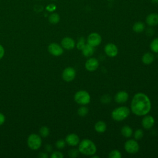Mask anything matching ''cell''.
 Instances as JSON below:
<instances>
[{"instance_id":"6da1fadb","label":"cell","mask_w":158,"mask_h":158,"mask_svg":"<svg viewBox=\"0 0 158 158\" xmlns=\"http://www.w3.org/2000/svg\"><path fill=\"white\" fill-rule=\"evenodd\" d=\"M151 108V101L146 94L143 93L135 94L131 104V110L134 114L138 116L145 115L149 113Z\"/></svg>"},{"instance_id":"7a4b0ae2","label":"cell","mask_w":158,"mask_h":158,"mask_svg":"<svg viewBox=\"0 0 158 158\" xmlns=\"http://www.w3.org/2000/svg\"><path fill=\"white\" fill-rule=\"evenodd\" d=\"M96 150L95 144L90 139H84L79 143L78 151L84 155L92 156L96 153Z\"/></svg>"},{"instance_id":"3957f363","label":"cell","mask_w":158,"mask_h":158,"mask_svg":"<svg viewBox=\"0 0 158 158\" xmlns=\"http://www.w3.org/2000/svg\"><path fill=\"white\" fill-rule=\"evenodd\" d=\"M130 109L126 106L115 108L112 112V117L115 121H122L125 119L130 114Z\"/></svg>"},{"instance_id":"277c9868","label":"cell","mask_w":158,"mask_h":158,"mask_svg":"<svg viewBox=\"0 0 158 158\" xmlns=\"http://www.w3.org/2000/svg\"><path fill=\"white\" fill-rule=\"evenodd\" d=\"M75 101L80 105L88 104L91 101L89 94L84 90L77 91L74 96Z\"/></svg>"},{"instance_id":"5b68a950","label":"cell","mask_w":158,"mask_h":158,"mask_svg":"<svg viewBox=\"0 0 158 158\" xmlns=\"http://www.w3.org/2000/svg\"><path fill=\"white\" fill-rule=\"evenodd\" d=\"M42 141L40 136L36 134H31L27 139L28 147L33 150L38 149L41 146Z\"/></svg>"},{"instance_id":"8992f818","label":"cell","mask_w":158,"mask_h":158,"mask_svg":"<svg viewBox=\"0 0 158 158\" xmlns=\"http://www.w3.org/2000/svg\"><path fill=\"white\" fill-rule=\"evenodd\" d=\"M125 151L129 154H136L139 150V144L134 139H129L127 141L124 145Z\"/></svg>"},{"instance_id":"52a82bcc","label":"cell","mask_w":158,"mask_h":158,"mask_svg":"<svg viewBox=\"0 0 158 158\" xmlns=\"http://www.w3.org/2000/svg\"><path fill=\"white\" fill-rule=\"evenodd\" d=\"M102 41V38L101 35L96 32L90 33L87 38V43L89 45L96 47L99 46Z\"/></svg>"},{"instance_id":"ba28073f","label":"cell","mask_w":158,"mask_h":158,"mask_svg":"<svg viewBox=\"0 0 158 158\" xmlns=\"http://www.w3.org/2000/svg\"><path fill=\"white\" fill-rule=\"evenodd\" d=\"M62 76V78L65 81H68V82L71 81L75 78L76 76L75 70L71 67H67L64 70Z\"/></svg>"},{"instance_id":"9c48e42d","label":"cell","mask_w":158,"mask_h":158,"mask_svg":"<svg viewBox=\"0 0 158 158\" xmlns=\"http://www.w3.org/2000/svg\"><path fill=\"white\" fill-rule=\"evenodd\" d=\"M48 51L51 54L54 56H59L63 53L62 48L56 43H51L48 46Z\"/></svg>"},{"instance_id":"30bf717a","label":"cell","mask_w":158,"mask_h":158,"mask_svg":"<svg viewBox=\"0 0 158 158\" xmlns=\"http://www.w3.org/2000/svg\"><path fill=\"white\" fill-rule=\"evenodd\" d=\"M99 66V62L98 60L94 57L89 58L86 60L85 64V69L89 71V72H93L96 70Z\"/></svg>"},{"instance_id":"8fae6325","label":"cell","mask_w":158,"mask_h":158,"mask_svg":"<svg viewBox=\"0 0 158 158\" xmlns=\"http://www.w3.org/2000/svg\"><path fill=\"white\" fill-rule=\"evenodd\" d=\"M104 52L107 56L113 57L117 56L118 53V49L114 44L108 43L104 47Z\"/></svg>"},{"instance_id":"7c38bea8","label":"cell","mask_w":158,"mask_h":158,"mask_svg":"<svg viewBox=\"0 0 158 158\" xmlns=\"http://www.w3.org/2000/svg\"><path fill=\"white\" fill-rule=\"evenodd\" d=\"M62 46L67 50H70L74 48L75 46V41L70 37H65L61 41Z\"/></svg>"},{"instance_id":"4fadbf2b","label":"cell","mask_w":158,"mask_h":158,"mask_svg":"<svg viewBox=\"0 0 158 158\" xmlns=\"http://www.w3.org/2000/svg\"><path fill=\"white\" fill-rule=\"evenodd\" d=\"M65 142L70 146H75L79 144L80 138L78 135L75 133H71L68 135L65 138Z\"/></svg>"},{"instance_id":"5bb4252c","label":"cell","mask_w":158,"mask_h":158,"mask_svg":"<svg viewBox=\"0 0 158 158\" xmlns=\"http://www.w3.org/2000/svg\"><path fill=\"white\" fill-rule=\"evenodd\" d=\"M154 124V118L151 115H146L142 120V125L144 128L149 130Z\"/></svg>"},{"instance_id":"9a60e30c","label":"cell","mask_w":158,"mask_h":158,"mask_svg":"<svg viewBox=\"0 0 158 158\" xmlns=\"http://www.w3.org/2000/svg\"><path fill=\"white\" fill-rule=\"evenodd\" d=\"M146 23L151 27L156 26L158 24V14L151 13L149 14L146 19Z\"/></svg>"},{"instance_id":"2e32d148","label":"cell","mask_w":158,"mask_h":158,"mask_svg":"<svg viewBox=\"0 0 158 158\" xmlns=\"http://www.w3.org/2000/svg\"><path fill=\"white\" fill-rule=\"evenodd\" d=\"M128 94L126 91H124L118 92L114 97V99L117 103H124L128 100Z\"/></svg>"},{"instance_id":"e0dca14e","label":"cell","mask_w":158,"mask_h":158,"mask_svg":"<svg viewBox=\"0 0 158 158\" xmlns=\"http://www.w3.org/2000/svg\"><path fill=\"white\" fill-rule=\"evenodd\" d=\"M82 53L85 57L91 56L94 52V47L89 45V44H86L83 48L81 49Z\"/></svg>"},{"instance_id":"ac0fdd59","label":"cell","mask_w":158,"mask_h":158,"mask_svg":"<svg viewBox=\"0 0 158 158\" xmlns=\"http://www.w3.org/2000/svg\"><path fill=\"white\" fill-rule=\"evenodd\" d=\"M154 56L151 52L145 53L142 57L143 62L146 65L151 64L154 61Z\"/></svg>"},{"instance_id":"d6986e66","label":"cell","mask_w":158,"mask_h":158,"mask_svg":"<svg viewBox=\"0 0 158 158\" xmlns=\"http://www.w3.org/2000/svg\"><path fill=\"white\" fill-rule=\"evenodd\" d=\"M94 130L98 133H103L106 130V124L103 121H98L94 125Z\"/></svg>"},{"instance_id":"ffe728a7","label":"cell","mask_w":158,"mask_h":158,"mask_svg":"<svg viewBox=\"0 0 158 158\" xmlns=\"http://www.w3.org/2000/svg\"><path fill=\"white\" fill-rule=\"evenodd\" d=\"M144 29L145 25L142 22H137L133 25V30L136 33H141Z\"/></svg>"},{"instance_id":"44dd1931","label":"cell","mask_w":158,"mask_h":158,"mask_svg":"<svg viewBox=\"0 0 158 158\" xmlns=\"http://www.w3.org/2000/svg\"><path fill=\"white\" fill-rule=\"evenodd\" d=\"M121 133L124 137L129 138L131 136V135L133 133V131L130 127H129L128 125H125L122 128Z\"/></svg>"},{"instance_id":"7402d4cb","label":"cell","mask_w":158,"mask_h":158,"mask_svg":"<svg viewBox=\"0 0 158 158\" xmlns=\"http://www.w3.org/2000/svg\"><path fill=\"white\" fill-rule=\"evenodd\" d=\"M60 20V16L57 13H52L49 16V22L52 24H56Z\"/></svg>"},{"instance_id":"603a6c76","label":"cell","mask_w":158,"mask_h":158,"mask_svg":"<svg viewBox=\"0 0 158 158\" xmlns=\"http://www.w3.org/2000/svg\"><path fill=\"white\" fill-rule=\"evenodd\" d=\"M150 48L152 51L158 53V37L152 40V41L151 43Z\"/></svg>"},{"instance_id":"cb8c5ba5","label":"cell","mask_w":158,"mask_h":158,"mask_svg":"<svg viewBox=\"0 0 158 158\" xmlns=\"http://www.w3.org/2000/svg\"><path fill=\"white\" fill-rule=\"evenodd\" d=\"M40 134L43 137L48 136L49 134V128L46 126H43V127H41L40 129Z\"/></svg>"},{"instance_id":"d4e9b609","label":"cell","mask_w":158,"mask_h":158,"mask_svg":"<svg viewBox=\"0 0 158 158\" xmlns=\"http://www.w3.org/2000/svg\"><path fill=\"white\" fill-rule=\"evenodd\" d=\"M122 157V154L120 151L118 150H113L110 151L109 154V157L110 158H120Z\"/></svg>"},{"instance_id":"484cf974","label":"cell","mask_w":158,"mask_h":158,"mask_svg":"<svg viewBox=\"0 0 158 158\" xmlns=\"http://www.w3.org/2000/svg\"><path fill=\"white\" fill-rule=\"evenodd\" d=\"M85 44V39L83 37H81L78 40L77 43V48L78 50H81Z\"/></svg>"},{"instance_id":"4316f807","label":"cell","mask_w":158,"mask_h":158,"mask_svg":"<svg viewBox=\"0 0 158 158\" xmlns=\"http://www.w3.org/2000/svg\"><path fill=\"white\" fill-rule=\"evenodd\" d=\"M88 112V109L87 107H86L85 106L80 107L78 109V114L81 117H84V116L86 115Z\"/></svg>"},{"instance_id":"83f0119b","label":"cell","mask_w":158,"mask_h":158,"mask_svg":"<svg viewBox=\"0 0 158 158\" xmlns=\"http://www.w3.org/2000/svg\"><path fill=\"white\" fill-rule=\"evenodd\" d=\"M143 135H144L143 131L141 129H138L134 133V137H135V139L139 140L143 138Z\"/></svg>"},{"instance_id":"f1b7e54d","label":"cell","mask_w":158,"mask_h":158,"mask_svg":"<svg viewBox=\"0 0 158 158\" xmlns=\"http://www.w3.org/2000/svg\"><path fill=\"white\" fill-rule=\"evenodd\" d=\"M65 146V141H64L63 139H59L56 143V146L58 149H63Z\"/></svg>"},{"instance_id":"f546056e","label":"cell","mask_w":158,"mask_h":158,"mask_svg":"<svg viewBox=\"0 0 158 158\" xmlns=\"http://www.w3.org/2000/svg\"><path fill=\"white\" fill-rule=\"evenodd\" d=\"M78 152H80L78 150H77L75 149H72L69 151V156L71 157H75L78 156Z\"/></svg>"},{"instance_id":"4dcf8cb0","label":"cell","mask_w":158,"mask_h":158,"mask_svg":"<svg viewBox=\"0 0 158 158\" xmlns=\"http://www.w3.org/2000/svg\"><path fill=\"white\" fill-rule=\"evenodd\" d=\"M51 158H62L64 157V155L62 154V152L59 151H55L51 154Z\"/></svg>"},{"instance_id":"1f68e13d","label":"cell","mask_w":158,"mask_h":158,"mask_svg":"<svg viewBox=\"0 0 158 158\" xmlns=\"http://www.w3.org/2000/svg\"><path fill=\"white\" fill-rule=\"evenodd\" d=\"M110 101V98L109 97V95H104L101 98V101L103 102L104 104H107L109 103Z\"/></svg>"},{"instance_id":"d6a6232c","label":"cell","mask_w":158,"mask_h":158,"mask_svg":"<svg viewBox=\"0 0 158 158\" xmlns=\"http://www.w3.org/2000/svg\"><path fill=\"white\" fill-rule=\"evenodd\" d=\"M56 8V6L54 4H49L46 7V10L49 11V12H52L54 11Z\"/></svg>"},{"instance_id":"836d02e7","label":"cell","mask_w":158,"mask_h":158,"mask_svg":"<svg viewBox=\"0 0 158 158\" xmlns=\"http://www.w3.org/2000/svg\"><path fill=\"white\" fill-rule=\"evenodd\" d=\"M5 120H6V118H5L4 115L0 112V125H2L4 123Z\"/></svg>"},{"instance_id":"e575fe53","label":"cell","mask_w":158,"mask_h":158,"mask_svg":"<svg viewBox=\"0 0 158 158\" xmlns=\"http://www.w3.org/2000/svg\"><path fill=\"white\" fill-rule=\"evenodd\" d=\"M4 49L2 45L0 44V59H1L4 55Z\"/></svg>"},{"instance_id":"d590c367","label":"cell","mask_w":158,"mask_h":158,"mask_svg":"<svg viewBox=\"0 0 158 158\" xmlns=\"http://www.w3.org/2000/svg\"><path fill=\"white\" fill-rule=\"evenodd\" d=\"M39 156L42 158H47L48 157V154L46 153H44V152H41V154H39Z\"/></svg>"},{"instance_id":"8d00e7d4","label":"cell","mask_w":158,"mask_h":158,"mask_svg":"<svg viewBox=\"0 0 158 158\" xmlns=\"http://www.w3.org/2000/svg\"><path fill=\"white\" fill-rule=\"evenodd\" d=\"M46 149L48 152L51 151V150H52V147H51V146L49 145V144H48V145L46 146Z\"/></svg>"},{"instance_id":"74e56055","label":"cell","mask_w":158,"mask_h":158,"mask_svg":"<svg viewBox=\"0 0 158 158\" xmlns=\"http://www.w3.org/2000/svg\"><path fill=\"white\" fill-rule=\"evenodd\" d=\"M153 3H158V0H151Z\"/></svg>"},{"instance_id":"f35d334b","label":"cell","mask_w":158,"mask_h":158,"mask_svg":"<svg viewBox=\"0 0 158 158\" xmlns=\"http://www.w3.org/2000/svg\"><path fill=\"white\" fill-rule=\"evenodd\" d=\"M107 1H114V0H107Z\"/></svg>"},{"instance_id":"ab89813d","label":"cell","mask_w":158,"mask_h":158,"mask_svg":"<svg viewBox=\"0 0 158 158\" xmlns=\"http://www.w3.org/2000/svg\"><path fill=\"white\" fill-rule=\"evenodd\" d=\"M52 1H56V0H52Z\"/></svg>"}]
</instances>
